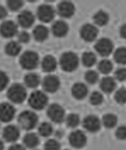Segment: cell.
Listing matches in <instances>:
<instances>
[{
    "mask_svg": "<svg viewBox=\"0 0 126 150\" xmlns=\"http://www.w3.org/2000/svg\"><path fill=\"white\" fill-rule=\"evenodd\" d=\"M17 122L20 129L30 131L38 125L39 117L32 111H24L19 115Z\"/></svg>",
    "mask_w": 126,
    "mask_h": 150,
    "instance_id": "6da1fadb",
    "label": "cell"
},
{
    "mask_svg": "<svg viewBox=\"0 0 126 150\" xmlns=\"http://www.w3.org/2000/svg\"><path fill=\"white\" fill-rule=\"evenodd\" d=\"M60 62L62 69L64 71L67 72H72L78 67L79 58L74 52H66L62 55Z\"/></svg>",
    "mask_w": 126,
    "mask_h": 150,
    "instance_id": "7a4b0ae2",
    "label": "cell"
},
{
    "mask_svg": "<svg viewBox=\"0 0 126 150\" xmlns=\"http://www.w3.org/2000/svg\"><path fill=\"white\" fill-rule=\"evenodd\" d=\"M7 96L12 103L20 104L23 103L26 98V90L22 85L14 84L8 91Z\"/></svg>",
    "mask_w": 126,
    "mask_h": 150,
    "instance_id": "3957f363",
    "label": "cell"
},
{
    "mask_svg": "<svg viewBox=\"0 0 126 150\" xmlns=\"http://www.w3.org/2000/svg\"><path fill=\"white\" fill-rule=\"evenodd\" d=\"M48 102L47 96L40 91H37L31 93L28 100L30 107L35 110L43 109L47 105Z\"/></svg>",
    "mask_w": 126,
    "mask_h": 150,
    "instance_id": "277c9868",
    "label": "cell"
},
{
    "mask_svg": "<svg viewBox=\"0 0 126 150\" xmlns=\"http://www.w3.org/2000/svg\"><path fill=\"white\" fill-rule=\"evenodd\" d=\"M39 57L38 54L32 51L24 52L20 57V64L24 69H35L39 64Z\"/></svg>",
    "mask_w": 126,
    "mask_h": 150,
    "instance_id": "5b68a950",
    "label": "cell"
},
{
    "mask_svg": "<svg viewBox=\"0 0 126 150\" xmlns=\"http://www.w3.org/2000/svg\"><path fill=\"white\" fill-rule=\"evenodd\" d=\"M47 115L49 119L56 124H60L65 120V109L62 106L53 103L48 107Z\"/></svg>",
    "mask_w": 126,
    "mask_h": 150,
    "instance_id": "8992f818",
    "label": "cell"
},
{
    "mask_svg": "<svg viewBox=\"0 0 126 150\" xmlns=\"http://www.w3.org/2000/svg\"><path fill=\"white\" fill-rule=\"evenodd\" d=\"M2 136L6 142L15 143L20 136V128L14 125H9L3 129Z\"/></svg>",
    "mask_w": 126,
    "mask_h": 150,
    "instance_id": "52a82bcc",
    "label": "cell"
},
{
    "mask_svg": "<svg viewBox=\"0 0 126 150\" xmlns=\"http://www.w3.org/2000/svg\"><path fill=\"white\" fill-rule=\"evenodd\" d=\"M16 114V108L12 104L8 103L0 104V122H10L14 119Z\"/></svg>",
    "mask_w": 126,
    "mask_h": 150,
    "instance_id": "ba28073f",
    "label": "cell"
},
{
    "mask_svg": "<svg viewBox=\"0 0 126 150\" xmlns=\"http://www.w3.org/2000/svg\"><path fill=\"white\" fill-rule=\"evenodd\" d=\"M69 144L74 148L80 149L84 147L87 143L86 135L80 130L72 132L69 137Z\"/></svg>",
    "mask_w": 126,
    "mask_h": 150,
    "instance_id": "9c48e42d",
    "label": "cell"
},
{
    "mask_svg": "<svg viewBox=\"0 0 126 150\" xmlns=\"http://www.w3.org/2000/svg\"><path fill=\"white\" fill-rule=\"evenodd\" d=\"M37 16L41 21L48 23L54 18L55 11L53 8L49 5H41L37 10Z\"/></svg>",
    "mask_w": 126,
    "mask_h": 150,
    "instance_id": "30bf717a",
    "label": "cell"
},
{
    "mask_svg": "<svg viewBox=\"0 0 126 150\" xmlns=\"http://www.w3.org/2000/svg\"><path fill=\"white\" fill-rule=\"evenodd\" d=\"M97 52L102 56H108L112 52L113 45L110 40L106 38L100 39L95 46Z\"/></svg>",
    "mask_w": 126,
    "mask_h": 150,
    "instance_id": "8fae6325",
    "label": "cell"
},
{
    "mask_svg": "<svg viewBox=\"0 0 126 150\" xmlns=\"http://www.w3.org/2000/svg\"><path fill=\"white\" fill-rule=\"evenodd\" d=\"M60 81L55 75H48L43 80L42 86L46 92L53 93L56 92L60 87Z\"/></svg>",
    "mask_w": 126,
    "mask_h": 150,
    "instance_id": "7c38bea8",
    "label": "cell"
},
{
    "mask_svg": "<svg viewBox=\"0 0 126 150\" xmlns=\"http://www.w3.org/2000/svg\"><path fill=\"white\" fill-rule=\"evenodd\" d=\"M83 127L90 132H96L100 130L101 123L98 117L90 115L86 117L83 122Z\"/></svg>",
    "mask_w": 126,
    "mask_h": 150,
    "instance_id": "4fadbf2b",
    "label": "cell"
},
{
    "mask_svg": "<svg viewBox=\"0 0 126 150\" xmlns=\"http://www.w3.org/2000/svg\"><path fill=\"white\" fill-rule=\"evenodd\" d=\"M98 34L97 28L92 25H84L80 30V35L85 41L91 42L95 40Z\"/></svg>",
    "mask_w": 126,
    "mask_h": 150,
    "instance_id": "5bb4252c",
    "label": "cell"
},
{
    "mask_svg": "<svg viewBox=\"0 0 126 150\" xmlns=\"http://www.w3.org/2000/svg\"><path fill=\"white\" fill-rule=\"evenodd\" d=\"M18 28L14 22L6 21L2 23L0 27V33L6 38H12L17 34Z\"/></svg>",
    "mask_w": 126,
    "mask_h": 150,
    "instance_id": "9a60e30c",
    "label": "cell"
},
{
    "mask_svg": "<svg viewBox=\"0 0 126 150\" xmlns=\"http://www.w3.org/2000/svg\"><path fill=\"white\" fill-rule=\"evenodd\" d=\"M58 14L64 18H69L74 14L75 8L70 2H62L59 4L57 8Z\"/></svg>",
    "mask_w": 126,
    "mask_h": 150,
    "instance_id": "2e32d148",
    "label": "cell"
},
{
    "mask_svg": "<svg viewBox=\"0 0 126 150\" xmlns=\"http://www.w3.org/2000/svg\"><path fill=\"white\" fill-rule=\"evenodd\" d=\"M23 145L26 148L34 149L40 144V135L34 132L27 133L23 137Z\"/></svg>",
    "mask_w": 126,
    "mask_h": 150,
    "instance_id": "e0dca14e",
    "label": "cell"
},
{
    "mask_svg": "<svg viewBox=\"0 0 126 150\" xmlns=\"http://www.w3.org/2000/svg\"><path fill=\"white\" fill-rule=\"evenodd\" d=\"M18 21L23 28H30L34 24L35 16L30 11H23L18 16Z\"/></svg>",
    "mask_w": 126,
    "mask_h": 150,
    "instance_id": "ac0fdd59",
    "label": "cell"
},
{
    "mask_svg": "<svg viewBox=\"0 0 126 150\" xmlns=\"http://www.w3.org/2000/svg\"><path fill=\"white\" fill-rule=\"evenodd\" d=\"M69 26L65 22L59 20L55 22L52 26L53 34L56 37H65L68 34Z\"/></svg>",
    "mask_w": 126,
    "mask_h": 150,
    "instance_id": "d6986e66",
    "label": "cell"
},
{
    "mask_svg": "<svg viewBox=\"0 0 126 150\" xmlns=\"http://www.w3.org/2000/svg\"><path fill=\"white\" fill-rule=\"evenodd\" d=\"M71 93L74 98L77 100H82L87 95V87L83 83H76L72 87Z\"/></svg>",
    "mask_w": 126,
    "mask_h": 150,
    "instance_id": "ffe728a7",
    "label": "cell"
},
{
    "mask_svg": "<svg viewBox=\"0 0 126 150\" xmlns=\"http://www.w3.org/2000/svg\"><path fill=\"white\" fill-rule=\"evenodd\" d=\"M34 38L37 42H42L47 38L49 31L46 27L43 25H39L35 27L33 30Z\"/></svg>",
    "mask_w": 126,
    "mask_h": 150,
    "instance_id": "44dd1931",
    "label": "cell"
},
{
    "mask_svg": "<svg viewBox=\"0 0 126 150\" xmlns=\"http://www.w3.org/2000/svg\"><path fill=\"white\" fill-rule=\"evenodd\" d=\"M57 67L56 59L51 55L46 56L42 62V69L45 72H50L55 70Z\"/></svg>",
    "mask_w": 126,
    "mask_h": 150,
    "instance_id": "7402d4cb",
    "label": "cell"
},
{
    "mask_svg": "<svg viewBox=\"0 0 126 150\" xmlns=\"http://www.w3.org/2000/svg\"><path fill=\"white\" fill-rule=\"evenodd\" d=\"M116 82L113 78L111 77H106L101 81L100 87L105 93H111L115 88Z\"/></svg>",
    "mask_w": 126,
    "mask_h": 150,
    "instance_id": "603a6c76",
    "label": "cell"
},
{
    "mask_svg": "<svg viewBox=\"0 0 126 150\" xmlns=\"http://www.w3.org/2000/svg\"><path fill=\"white\" fill-rule=\"evenodd\" d=\"M54 129L50 122H42L38 126V134L42 137H48L52 134Z\"/></svg>",
    "mask_w": 126,
    "mask_h": 150,
    "instance_id": "cb8c5ba5",
    "label": "cell"
},
{
    "mask_svg": "<svg viewBox=\"0 0 126 150\" xmlns=\"http://www.w3.org/2000/svg\"><path fill=\"white\" fill-rule=\"evenodd\" d=\"M40 81V77L39 75L34 73L28 74L25 77V84L27 87L31 88H35L39 86Z\"/></svg>",
    "mask_w": 126,
    "mask_h": 150,
    "instance_id": "d4e9b609",
    "label": "cell"
},
{
    "mask_svg": "<svg viewBox=\"0 0 126 150\" xmlns=\"http://www.w3.org/2000/svg\"><path fill=\"white\" fill-rule=\"evenodd\" d=\"M21 49L20 45L16 42H11L8 43L5 48V51L8 55L16 56L18 55Z\"/></svg>",
    "mask_w": 126,
    "mask_h": 150,
    "instance_id": "484cf974",
    "label": "cell"
},
{
    "mask_svg": "<svg viewBox=\"0 0 126 150\" xmlns=\"http://www.w3.org/2000/svg\"><path fill=\"white\" fill-rule=\"evenodd\" d=\"M94 22L98 26H103L107 24L109 21V16L103 11H99L94 16Z\"/></svg>",
    "mask_w": 126,
    "mask_h": 150,
    "instance_id": "4316f807",
    "label": "cell"
},
{
    "mask_svg": "<svg viewBox=\"0 0 126 150\" xmlns=\"http://www.w3.org/2000/svg\"><path fill=\"white\" fill-rule=\"evenodd\" d=\"M117 117L112 114H108L105 115L103 118V123L105 127L108 129H112L117 125Z\"/></svg>",
    "mask_w": 126,
    "mask_h": 150,
    "instance_id": "83f0119b",
    "label": "cell"
},
{
    "mask_svg": "<svg viewBox=\"0 0 126 150\" xmlns=\"http://www.w3.org/2000/svg\"><path fill=\"white\" fill-rule=\"evenodd\" d=\"M96 55L92 52H85L82 55V63L84 66L87 67H90L93 66L96 62Z\"/></svg>",
    "mask_w": 126,
    "mask_h": 150,
    "instance_id": "f1b7e54d",
    "label": "cell"
},
{
    "mask_svg": "<svg viewBox=\"0 0 126 150\" xmlns=\"http://www.w3.org/2000/svg\"><path fill=\"white\" fill-rule=\"evenodd\" d=\"M67 126L70 128H75L80 123V117L76 114H70L65 118Z\"/></svg>",
    "mask_w": 126,
    "mask_h": 150,
    "instance_id": "f546056e",
    "label": "cell"
},
{
    "mask_svg": "<svg viewBox=\"0 0 126 150\" xmlns=\"http://www.w3.org/2000/svg\"><path fill=\"white\" fill-rule=\"evenodd\" d=\"M114 58L116 62L120 64H126V48L120 47L116 50Z\"/></svg>",
    "mask_w": 126,
    "mask_h": 150,
    "instance_id": "4dcf8cb0",
    "label": "cell"
},
{
    "mask_svg": "<svg viewBox=\"0 0 126 150\" xmlns=\"http://www.w3.org/2000/svg\"><path fill=\"white\" fill-rule=\"evenodd\" d=\"M112 64L110 61L108 60H103L100 62L98 66V69L102 74H108L112 71Z\"/></svg>",
    "mask_w": 126,
    "mask_h": 150,
    "instance_id": "1f68e13d",
    "label": "cell"
},
{
    "mask_svg": "<svg viewBox=\"0 0 126 150\" xmlns=\"http://www.w3.org/2000/svg\"><path fill=\"white\" fill-rule=\"evenodd\" d=\"M61 146L57 140L50 139L45 142L44 145L45 150H61Z\"/></svg>",
    "mask_w": 126,
    "mask_h": 150,
    "instance_id": "d6a6232c",
    "label": "cell"
},
{
    "mask_svg": "<svg viewBox=\"0 0 126 150\" xmlns=\"http://www.w3.org/2000/svg\"><path fill=\"white\" fill-rule=\"evenodd\" d=\"M116 101L120 104L126 103V89L122 88L116 92L114 96Z\"/></svg>",
    "mask_w": 126,
    "mask_h": 150,
    "instance_id": "836d02e7",
    "label": "cell"
},
{
    "mask_svg": "<svg viewBox=\"0 0 126 150\" xmlns=\"http://www.w3.org/2000/svg\"><path fill=\"white\" fill-rule=\"evenodd\" d=\"M103 96L102 94L98 92H94L91 94L90 97V101L94 105H98L103 101Z\"/></svg>",
    "mask_w": 126,
    "mask_h": 150,
    "instance_id": "e575fe53",
    "label": "cell"
},
{
    "mask_svg": "<svg viewBox=\"0 0 126 150\" xmlns=\"http://www.w3.org/2000/svg\"><path fill=\"white\" fill-rule=\"evenodd\" d=\"M85 78L88 83L91 84H94L98 80V74L95 71H88L85 74Z\"/></svg>",
    "mask_w": 126,
    "mask_h": 150,
    "instance_id": "d590c367",
    "label": "cell"
},
{
    "mask_svg": "<svg viewBox=\"0 0 126 150\" xmlns=\"http://www.w3.org/2000/svg\"><path fill=\"white\" fill-rule=\"evenodd\" d=\"M7 5L11 11H17L22 7L23 2L21 1H8Z\"/></svg>",
    "mask_w": 126,
    "mask_h": 150,
    "instance_id": "8d00e7d4",
    "label": "cell"
},
{
    "mask_svg": "<svg viewBox=\"0 0 126 150\" xmlns=\"http://www.w3.org/2000/svg\"><path fill=\"white\" fill-rule=\"evenodd\" d=\"M8 83V78L6 74L0 71V91L4 90Z\"/></svg>",
    "mask_w": 126,
    "mask_h": 150,
    "instance_id": "74e56055",
    "label": "cell"
},
{
    "mask_svg": "<svg viewBox=\"0 0 126 150\" xmlns=\"http://www.w3.org/2000/svg\"><path fill=\"white\" fill-rule=\"evenodd\" d=\"M115 135L119 139H126V126L119 127L116 131Z\"/></svg>",
    "mask_w": 126,
    "mask_h": 150,
    "instance_id": "f35d334b",
    "label": "cell"
},
{
    "mask_svg": "<svg viewBox=\"0 0 126 150\" xmlns=\"http://www.w3.org/2000/svg\"><path fill=\"white\" fill-rule=\"evenodd\" d=\"M116 78L119 81H123L126 79V69L121 68L116 71Z\"/></svg>",
    "mask_w": 126,
    "mask_h": 150,
    "instance_id": "ab89813d",
    "label": "cell"
},
{
    "mask_svg": "<svg viewBox=\"0 0 126 150\" xmlns=\"http://www.w3.org/2000/svg\"><path fill=\"white\" fill-rule=\"evenodd\" d=\"M18 39L19 42L21 43H26L29 42L30 36L26 32H21L18 35Z\"/></svg>",
    "mask_w": 126,
    "mask_h": 150,
    "instance_id": "60d3db41",
    "label": "cell"
},
{
    "mask_svg": "<svg viewBox=\"0 0 126 150\" xmlns=\"http://www.w3.org/2000/svg\"><path fill=\"white\" fill-rule=\"evenodd\" d=\"M8 150H26V148L23 145L14 143L9 147Z\"/></svg>",
    "mask_w": 126,
    "mask_h": 150,
    "instance_id": "b9f144b4",
    "label": "cell"
},
{
    "mask_svg": "<svg viewBox=\"0 0 126 150\" xmlns=\"http://www.w3.org/2000/svg\"><path fill=\"white\" fill-rule=\"evenodd\" d=\"M8 15V12L5 7L0 6V20L5 18Z\"/></svg>",
    "mask_w": 126,
    "mask_h": 150,
    "instance_id": "7bdbcfd3",
    "label": "cell"
},
{
    "mask_svg": "<svg viewBox=\"0 0 126 150\" xmlns=\"http://www.w3.org/2000/svg\"><path fill=\"white\" fill-rule=\"evenodd\" d=\"M120 33L122 38L126 39V24L122 26L120 29Z\"/></svg>",
    "mask_w": 126,
    "mask_h": 150,
    "instance_id": "ee69618b",
    "label": "cell"
},
{
    "mask_svg": "<svg viewBox=\"0 0 126 150\" xmlns=\"http://www.w3.org/2000/svg\"><path fill=\"white\" fill-rule=\"evenodd\" d=\"M5 149V144L4 140L0 139V150H4Z\"/></svg>",
    "mask_w": 126,
    "mask_h": 150,
    "instance_id": "f6af8a7d",
    "label": "cell"
},
{
    "mask_svg": "<svg viewBox=\"0 0 126 150\" xmlns=\"http://www.w3.org/2000/svg\"><path fill=\"white\" fill-rule=\"evenodd\" d=\"M68 150V149H66V150Z\"/></svg>",
    "mask_w": 126,
    "mask_h": 150,
    "instance_id": "bcb514c9",
    "label": "cell"
}]
</instances>
